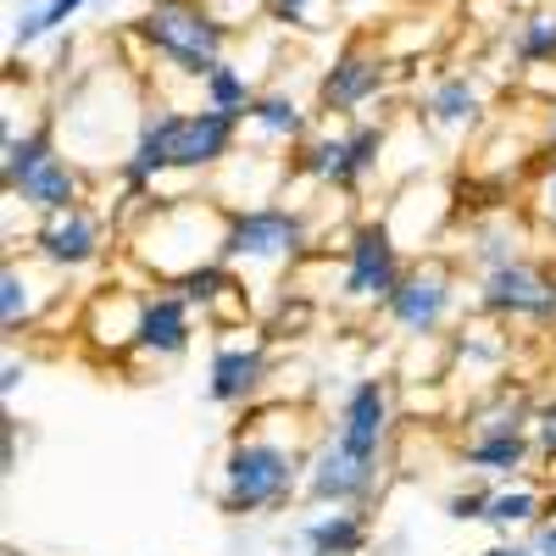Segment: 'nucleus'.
Here are the masks:
<instances>
[{"label":"nucleus","instance_id":"obj_8","mask_svg":"<svg viewBox=\"0 0 556 556\" xmlns=\"http://www.w3.org/2000/svg\"><path fill=\"white\" fill-rule=\"evenodd\" d=\"M456 301H462L456 295V273L445 262L424 256V262H412L401 273V285L384 301V317H390V329L401 340H429V334H440L445 323H451Z\"/></svg>","mask_w":556,"mask_h":556},{"label":"nucleus","instance_id":"obj_31","mask_svg":"<svg viewBox=\"0 0 556 556\" xmlns=\"http://www.w3.org/2000/svg\"><path fill=\"white\" fill-rule=\"evenodd\" d=\"M84 7H89V0H45V28H51V34H56V28H67Z\"/></svg>","mask_w":556,"mask_h":556},{"label":"nucleus","instance_id":"obj_22","mask_svg":"<svg viewBox=\"0 0 556 556\" xmlns=\"http://www.w3.org/2000/svg\"><path fill=\"white\" fill-rule=\"evenodd\" d=\"M39 301H45L39 278L23 262L7 256V267H0V329H7V334H28L39 323Z\"/></svg>","mask_w":556,"mask_h":556},{"label":"nucleus","instance_id":"obj_28","mask_svg":"<svg viewBox=\"0 0 556 556\" xmlns=\"http://www.w3.org/2000/svg\"><path fill=\"white\" fill-rule=\"evenodd\" d=\"M484 513H490V490H456V495H445V518L451 523H484Z\"/></svg>","mask_w":556,"mask_h":556},{"label":"nucleus","instance_id":"obj_19","mask_svg":"<svg viewBox=\"0 0 556 556\" xmlns=\"http://www.w3.org/2000/svg\"><path fill=\"white\" fill-rule=\"evenodd\" d=\"M245 128H256L267 146H290L295 151L301 139L312 134V117H306V106L290 96V89H262L251 117H245Z\"/></svg>","mask_w":556,"mask_h":556},{"label":"nucleus","instance_id":"obj_20","mask_svg":"<svg viewBox=\"0 0 556 556\" xmlns=\"http://www.w3.org/2000/svg\"><path fill=\"white\" fill-rule=\"evenodd\" d=\"M62 146H56V117H39L28 134H12V139H0V184H23L39 162H51Z\"/></svg>","mask_w":556,"mask_h":556},{"label":"nucleus","instance_id":"obj_11","mask_svg":"<svg viewBox=\"0 0 556 556\" xmlns=\"http://www.w3.org/2000/svg\"><path fill=\"white\" fill-rule=\"evenodd\" d=\"M390 434H395V395H390V379H356L334 412V434L345 451L367 456V462H384L390 451Z\"/></svg>","mask_w":556,"mask_h":556},{"label":"nucleus","instance_id":"obj_13","mask_svg":"<svg viewBox=\"0 0 556 556\" xmlns=\"http://www.w3.org/2000/svg\"><path fill=\"white\" fill-rule=\"evenodd\" d=\"M273 374V345L262 334L245 340H217L206 362V401L212 406H251Z\"/></svg>","mask_w":556,"mask_h":556},{"label":"nucleus","instance_id":"obj_36","mask_svg":"<svg viewBox=\"0 0 556 556\" xmlns=\"http://www.w3.org/2000/svg\"><path fill=\"white\" fill-rule=\"evenodd\" d=\"M479 556H534V551H523V545H490V551H479Z\"/></svg>","mask_w":556,"mask_h":556},{"label":"nucleus","instance_id":"obj_32","mask_svg":"<svg viewBox=\"0 0 556 556\" xmlns=\"http://www.w3.org/2000/svg\"><path fill=\"white\" fill-rule=\"evenodd\" d=\"M23 379H28V362H23L17 351H7V367H0V395L12 401V395L23 390Z\"/></svg>","mask_w":556,"mask_h":556},{"label":"nucleus","instance_id":"obj_18","mask_svg":"<svg viewBox=\"0 0 556 556\" xmlns=\"http://www.w3.org/2000/svg\"><path fill=\"white\" fill-rule=\"evenodd\" d=\"M529 462H540L534 434H473L462 445V468H473L484 479H518Z\"/></svg>","mask_w":556,"mask_h":556},{"label":"nucleus","instance_id":"obj_21","mask_svg":"<svg viewBox=\"0 0 556 556\" xmlns=\"http://www.w3.org/2000/svg\"><path fill=\"white\" fill-rule=\"evenodd\" d=\"M506 51H513V62H518L523 73L556 67V12H540V7L518 12L513 34H506Z\"/></svg>","mask_w":556,"mask_h":556},{"label":"nucleus","instance_id":"obj_34","mask_svg":"<svg viewBox=\"0 0 556 556\" xmlns=\"http://www.w3.org/2000/svg\"><path fill=\"white\" fill-rule=\"evenodd\" d=\"M534 556H556V523H534Z\"/></svg>","mask_w":556,"mask_h":556},{"label":"nucleus","instance_id":"obj_25","mask_svg":"<svg viewBox=\"0 0 556 556\" xmlns=\"http://www.w3.org/2000/svg\"><path fill=\"white\" fill-rule=\"evenodd\" d=\"M540 490H529V484H506V490H490V513H484V523L495 529V534H513V529H534L540 523Z\"/></svg>","mask_w":556,"mask_h":556},{"label":"nucleus","instance_id":"obj_5","mask_svg":"<svg viewBox=\"0 0 556 556\" xmlns=\"http://www.w3.org/2000/svg\"><path fill=\"white\" fill-rule=\"evenodd\" d=\"M473 306L506 329H534V334H551L556 329V262H540V256H513L501 267H484L479 273V295Z\"/></svg>","mask_w":556,"mask_h":556},{"label":"nucleus","instance_id":"obj_26","mask_svg":"<svg viewBox=\"0 0 556 556\" xmlns=\"http://www.w3.org/2000/svg\"><path fill=\"white\" fill-rule=\"evenodd\" d=\"M513 256H523V245H518V228L506 223V217L473 228V262H479V273H484V267H501V262H513Z\"/></svg>","mask_w":556,"mask_h":556},{"label":"nucleus","instance_id":"obj_17","mask_svg":"<svg viewBox=\"0 0 556 556\" xmlns=\"http://www.w3.org/2000/svg\"><path fill=\"white\" fill-rule=\"evenodd\" d=\"M367 540H374V523H367L362 506H334L301 529V545L306 556H362Z\"/></svg>","mask_w":556,"mask_h":556},{"label":"nucleus","instance_id":"obj_1","mask_svg":"<svg viewBox=\"0 0 556 556\" xmlns=\"http://www.w3.org/2000/svg\"><path fill=\"white\" fill-rule=\"evenodd\" d=\"M306 462L295 440L273 434V429H240L223 451V490L217 506L223 518H262L290 506L295 490H306Z\"/></svg>","mask_w":556,"mask_h":556},{"label":"nucleus","instance_id":"obj_35","mask_svg":"<svg viewBox=\"0 0 556 556\" xmlns=\"http://www.w3.org/2000/svg\"><path fill=\"white\" fill-rule=\"evenodd\" d=\"M7 473H17V417H7Z\"/></svg>","mask_w":556,"mask_h":556},{"label":"nucleus","instance_id":"obj_7","mask_svg":"<svg viewBox=\"0 0 556 556\" xmlns=\"http://www.w3.org/2000/svg\"><path fill=\"white\" fill-rule=\"evenodd\" d=\"M390 84H395V62L384 56V45L356 34L317 73V112L323 117H362L379 96H390Z\"/></svg>","mask_w":556,"mask_h":556},{"label":"nucleus","instance_id":"obj_23","mask_svg":"<svg viewBox=\"0 0 556 556\" xmlns=\"http://www.w3.org/2000/svg\"><path fill=\"white\" fill-rule=\"evenodd\" d=\"M529 417H534V401L513 384H495L484 401L468 406L473 434H529Z\"/></svg>","mask_w":556,"mask_h":556},{"label":"nucleus","instance_id":"obj_3","mask_svg":"<svg viewBox=\"0 0 556 556\" xmlns=\"http://www.w3.org/2000/svg\"><path fill=\"white\" fill-rule=\"evenodd\" d=\"M217 256L235 273H285V267H301L312 256V223L290 201L223 206Z\"/></svg>","mask_w":556,"mask_h":556},{"label":"nucleus","instance_id":"obj_15","mask_svg":"<svg viewBox=\"0 0 556 556\" xmlns=\"http://www.w3.org/2000/svg\"><path fill=\"white\" fill-rule=\"evenodd\" d=\"M424 123L440 134H473L484 123V84L473 73H440L424 96Z\"/></svg>","mask_w":556,"mask_h":556},{"label":"nucleus","instance_id":"obj_4","mask_svg":"<svg viewBox=\"0 0 556 556\" xmlns=\"http://www.w3.org/2000/svg\"><path fill=\"white\" fill-rule=\"evenodd\" d=\"M390 146V128L374 117H345V128H317L306 134L290 167L295 178L317 184V190H334V195H362V184L379 173V156Z\"/></svg>","mask_w":556,"mask_h":556},{"label":"nucleus","instance_id":"obj_27","mask_svg":"<svg viewBox=\"0 0 556 556\" xmlns=\"http://www.w3.org/2000/svg\"><path fill=\"white\" fill-rule=\"evenodd\" d=\"M529 434H534V451H540V462H551V468H556V395L534 401Z\"/></svg>","mask_w":556,"mask_h":556},{"label":"nucleus","instance_id":"obj_37","mask_svg":"<svg viewBox=\"0 0 556 556\" xmlns=\"http://www.w3.org/2000/svg\"><path fill=\"white\" fill-rule=\"evenodd\" d=\"M501 7H506V12H529V7H534V0H501Z\"/></svg>","mask_w":556,"mask_h":556},{"label":"nucleus","instance_id":"obj_9","mask_svg":"<svg viewBox=\"0 0 556 556\" xmlns=\"http://www.w3.org/2000/svg\"><path fill=\"white\" fill-rule=\"evenodd\" d=\"M195 345V301L178 285H156L139 295V317H134V340L123 356L134 362H178Z\"/></svg>","mask_w":556,"mask_h":556},{"label":"nucleus","instance_id":"obj_14","mask_svg":"<svg viewBox=\"0 0 556 556\" xmlns=\"http://www.w3.org/2000/svg\"><path fill=\"white\" fill-rule=\"evenodd\" d=\"M78 201H84V167L73 156H62V151L51 162H39L23 184L7 190V206H23L34 217H56V212L78 206Z\"/></svg>","mask_w":556,"mask_h":556},{"label":"nucleus","instance_id":"obj_6","mask_svg":"<svg viewBox=\"0 0 556 556\" xmlns=\"http://www.w3.org/2000/svg\"><path fill=\"white\" fill-rule=\"evenodd\" d=\"M401 240L384 217H367L356 223L345 245H340V301L345 306H362V312H384L390 290L401 285Z\"/></svg>","mask_w":556,"mask_h":556},{"label":"nucleus","instance_id":"obj_24","mask_svg":"<svg viewBox=\"0 0 556 556\" xmlns=\"http://www.w3.org/2000/svg\"><path fill=\"white\" fill-rule=\"evenodd\" d=\"M195 89H201V101H206V106H217V112H228V117H240V123L251 117V106H256V96H262V89L245 78V67H240V62H228V56H223Z\"/></svg>","mask_w":556,"mask_h":556},{"label":"nucleus","instance_id":"obj_16","mask_svg":"<svg viewBox=\"0 0 556 556\" xmlns=\"http://www.w3.org/2000/svg\"><path fill=\"white\" fill-rule=\"evenodd\" d=\"M173 285L190 295L206 317H217V312H235V317H245L251 312V301H245V273H235L223 256H206L201 267H190L184 278H173Z\"/></svg>","mask_w":556,"mask_h":556},{"label":"nucleus","instance_id":"obj_2","mask_svg":"<svg viewBox=\"0 0 556 556\" xmlns=\"http://www.w3.org/2000/svg\"><path fill=\"white\" fill-rule=\"evenodd\" d=\"M134 39L151 62L201 84L228 56V39L235 34L217 23V12L206 7V0H151V7L134 17Z\"/></svg>","mask_w":556,"mask_h":556},{"label":"nucleus","instance_id":"obj_12","mask_svg":"<svg viewBox=\"0 0 556 556\" xmlns=\"http://www.w3.org/2000/svg\"><path fill=\"white\" fill-rule=\"evenodd\" d=\"M384 479V462H367L356 451H345L340 440L317 445L306 462V501L317 506H367Z\"/></svg>","mask_w":556,"mask_h":556},{"label":"nucleus","instance_id":"obj_10","mask_svg":"<svg viewBox=\"0 0 556 556\" xmlns=\"http://www.w3.org/2000/svg\"><path fill=\"white\" fill-rule=\"evenodd\" d=\"M34 245V262L39 267H51V273H84V267H96L101 251H106V217L78 201L56 217H39V228L28 235Z\"/></svg>","mask_w":556,"mask_h":556},{"label":"nucleus","instance_id":"obj_30","mask_svg":"<svg viewBox=\"0 0 556 556\" xmlns=\"http://www.w3.org/2000/svg\"><path fill=\"white\" fill-rule=\"evenodd\" d=\"M534 212L556 228V156L540 162V178H534Z\"/></svg>","mask_w":556,"mask_h":556},{"label":"nucleus","instance_id":"obj_29","mask_svg":"<svg viewBox=\"0 0 556 556\" xmlns=\"http://www.w3.org/2000/svg\"><path fill=\"white\" fill-rule=\"evenodd\" d=\"M267 17L278 28H317V0H267Z\"/></svg>","mask_w":556,"mask_h":556},{"label":"nucleus","instance_id":"obj_33","mask_svg":"<svg viewBox=\"0 0 556 556\" xmlns=\"http://www.w3.org/2000/svg\"><path fill=\"white\" fill-rule=\"evenodd\" d=\"M540 156H556V101L540 112Z\"/></svg>","mask_w":556,"mask_h":556}]
</instances>
